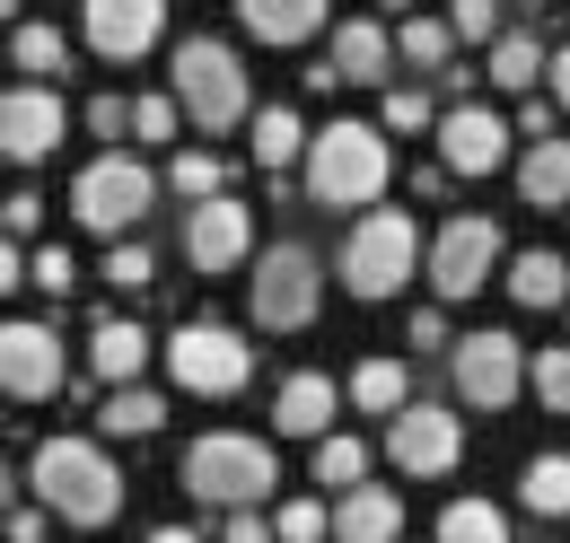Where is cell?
<instances>
[{
  "label": "cell",
  "mask_w": 570,
  "mask_h": 543,
  "mask_svg": "<svg viewBox=\"0 0 570 543\" xmlns=\"http://www.w3.org/2000/svg\"><path fill=\"white\" fill-rule=\"evenodd\" d=\"M27 482L62 526H115L124 517V474H115V456L97 438H45L27 456Z\"/></svg>",
  "instance_id": "1"
},
{
  "label": "cell",
  "mask_w": 570,
  "mask_h": 543,
  "mask_svg": "<svg viewBox=\"0 0 570 543\" xmlns=\"http://www.w3.org/2000/svg\"><path fill=\"white\" fill-rule=\"evenodd\" d=\"M307 203L325 210H360L386 194V176H395V158H386V140L377 124H325V132H307Z\"/></svg>",
  "instance_id": "2"
},
{
  "label": "cell",
  "mask_w": 570,
  "mask_h": 543,
  "mask_svg": "<svg viewBox=\"0 0 570 543\" xmlns=\"http://www.w3.org/2000/svg\"><path fill=\"white\" fill-rule=\"evenodd\" d=\"M273 482H282L273 447H264V438H246V430H212V438H194V447H185V491H194V500H212V509H255Z\"/></svg>",
  "instance_id": "3"
},
{
  "label": "cell",
  "mask_w": 570,
  "mask_h": 543,
  "mask_svg": "<svg viewBox=\"0 0 570 543\" xmlns=\"http://www.w3.org/2000/svg\"><path fill=\"white\" fill-rule=\"evenodd\" d=\"M167 97H176V115H194L203 132H237L246 106H255V97H246V62H237L228 45H212V36H185V45H176V88H167Z\"/></svg>",
  "instance_id": "4"
},
{
  "label": "cell",
  "mask_w": 570,
  "mask_h": 543,
  "mask_svg": "<svg viewBox=\"0 0 570 543\" xmlns=\"http://www.w3.org/2000/svg\"><path fill=\"white\" fill-rule=\"evenodd\" d=\"M149 194H158V176H149L141 158H132V149H106V158H88V167L71 176V219H79V228H97V237L115 246V237L141 228Z\"/></svg>",
  "instance_id": "5"
},
{
  "label": "cell",
  "mask_w": 570,
  "mask_h": 543,
  "mask_svg": "<svg viewBox=\"0 0 570 543\" xmlns=\"http://www.w3.org/2000/svg\"><path fill=\"white\" fill-rule=\"evenodd\" d=\"M422 272V228L404 210H360L352 246H343V289L352 298H395Z\"/></svg>",
  "instance_id": "6"
},
{
  "label": "cell",
  "mask_w": 570,
  "mask_h": 543,
  "mask_svg": "<svg viewBox=\"0 0 570 543\" xmlns=\"http://www.w3.org/2000/svg\"><path fill=\"white\" fill-rule=\"evenodd\" d=\"M316 298H325V264L282 237V246H264L255 255V280H246V307H255V325L264 334H298V325H316Z\"/></svg>",
  "instance_id": "7"
},
{
  "label": "cell",
  "mask_w": 570,
  "mask_h": 543,
  "mask_svg": "<svg viewBox=\"0 0 570 543\" xmlns=\"http://www.w3.org/2000/svg\"><path fill=\"white\" fill-rule=\"evenodd\" d=\"M422 272H430L439 298H474V289H492V272H500V219H483V210L448 219V228L422 246Z\"/></svg>",
  "instance_id": "8"
},
{
  "label": "cell",
  "mask_w": 570,
  "mask_h": 543,
  "mask_svg": "<svg viewBox=\"0 0 570 543\" xmlns=\"http://www.w3.org/2000/svg\"><path fill=\"white\" fill-rule=\"evenodd\" d=\"M167 377H176L185 395H237V386L255 377V342H237L228 325H176Z\"/></svg>",
  "instance_id": "9"
},
{
  "label": "cell",
  "mask_w": 570,
  "mask_h": 543,
  "mask_svg": "<svg viewBox=\"0 0 570 543\" xmlns=\"http://www.w3.org/2000/svg\"><path fill=\"white\" fill-rule=\"evenodd\" d=\"M386 456H395V474H413V482L456 474V465H465V421H456L448 404H404V412H386Z\"/></svg>",
  "instance_id": "10"
},
{
  "label": "cell",
  "mask_w": 570,
  "mask_h": 543,
  "mask_svg": "<svg viewBox=\"0 0 570 543\" xmlns=\"http://www.w3.org/2000/svg\"><path fill=\"white\" fill-rule=\"evenodd\" d=\"M448 368H456V404L465 412H509L527 395V351H518V334H465L448 351Z\"/></svg>",
  "instance_id": "11"
},
{
  "label": "cell",
  "mask_w": 570,
  "mask_h": 543,
  "mask_svg": "<svg viewBox=\"0 0 570 543\" xmlns=\"http://www.w3.org/2000/svg\"><path fill=\"white\" fill-rule=\"evenodd\" d=\"M45 395H62V334L9 316L0 325V404H45Z\"/></svg>",
  "instance_id": "12"
},
{
  "label": "cell",
  "mask_w": 570,
  "mask_h": 543,
  "mask_svg": "<svg viewBox=\"0 0 570 543\" xmlns=\"http://www.w3.org/2000/svg\"><path fill=\"white\" fill-rule=\"evenodd\" d=\"M62 140H71V106H62L45 79H27V88H9V97H0V158L36 167V158H53Z\"/></svg>",
  "instance_id": "13"
},
{
  "label": "cell",
  "mask_w": 570,
  "mask_h": 543,
  "mask_svg": "<svg viewBox=\"0 0 570 543\" xmlns=\"http://www.w3.org/2000/svg\"><path fill=\"white\" fill-rule=\"evenodd\" d=\"M255 255V210L228 203V194H203L185 210V264L194 272H237Z\"/></svg>",
  "instance_id": "14"
},
{
  "label": "cell",
  "mask_w": 570,
  "mask_h": 543,
  "mask_svg": "<svg viewBox=\"0 0 570 543\" xmlns=\"http://www.w3.org/2000/svg\"><path fill=\"white\" fill-rule=\"evenodd\" d=\"M167 27V0H79V36L97 62H141Z\"/></svg>",
  "instance_id": "15"
},
{
  "label": "cell",
  "mask_w": 570,
  "mask_h": 543,
  "mask_svg": "<svg viewBox=\"0 0 570 543\" xmlns=\"http://www.w3.org/2000/svg\"><path fill=\"white\" fill-rule=\"evenodd\" d=\"M439 158H448V176H492L509 158V124L492 106H448L439 115Z\"/></svg>",
  "instance_id": "16"
},
{
  "label": "cell",
  "mask_w": 570,
  "mask_h": 543,
  "mask_svg": "<svg viewBox=\"0 0 570 543\" xmlns=\"http://www.w3.org/2000/svg\"><path fill=\"white\" fill-rule=\"evenodd\" d=\"M325 535H334V543H395V535H404V500H395L386 482H352V491L334 500Z\"/></svg>",
  "instance_id": "17"
},
{
  "label": "cell",
  "mask_w": 570,
  "mask_h": 543,
  "mask_svg": "<svg viewBox=\"0 0 570 543\" xmlns=\"http://www.w3.org/2000/svg\"><path fill=\"white\" fill-rule=\"evenodd\" d=\"M334 377L325 368H298V377H282V395H273V430L282 438H325V421H334Z\"/></svg>",
  "instance_id": "18"
},
{
  "label": "cell",
  "mask_w": 570,
  "mask_h": 543,
  "mask_svg": "<svg viewBox=\"0 0 570 543\" xmlns=\"http://www.w3.org/2000/svg\"><path fill=\"white\" fill-rule=\"evenodd\" d=\"M518 203L570 210V140H562V132H544L527 158H518Z\"/></svg>",
  "instance_id": "19"
},
{
  "label": "cell",
  "mask_w": 570,
  "mask_h": 543,
  "mask_svg": "<svg viewBox=\"0 0 570 543\" xmlns=\"http://www.w3.org/2000/svg\"><path fill=\"white\" fill-rule=\"evenodd\" d=\"M149 359V334L132 325V316H97V334H88V368L106 377V386H132Z\"/></svg>",
  "instance_id": "20"
},
{
  "label": "cell",
  "mask_w": 570,
  "mask_h": 543,
  "mask_svg": "<svg viewBox=\"0 0 570 543\" xmlns=\"http://www.w3.org/2000/svg\"><path fill=\"white\" fill-rule=\"evenodd\" d=\"M237 18H246V36H264V45H307V36L325 27V0H237Z\"/></svg>",
  "instance_id": "21"
},
{
  "label": "cell",
  "mask_w": 570,
  "mask_h": 543,
  "mask_svg": "<svg viewBox=\"0 0 570 543\" xmlns=\"http://www.w3.org/2000/svg\"><path fill=\"white\" fill-rule=\"evenodd\" d=\"M509 298H518V307H562V298H570V264H562V255H544V246L509 255Z\"/></svg>",
  "instance_id": "22"
},
{
  "label": "cell",
  "mask_w": 570,
  "mask_h": 543,
  "mask_svg": "<svg viewBox=\"0 0 570 543\" xmlns=\"http://www.w3.org/2000/svg\"><path fill=\"white\" fill-rule=\"evenodd\" d=\"M386 62H395V45H386V27L377 18H360V27H343L334 36V79H386Z\"/></svg>",
  "instance_id": "23"
},
{
  "label": "cell",
  "mask_w": 570,
  "mask_h": 543,
  "mask_svg": "<svg viewBox=\"0 0 570 543\" xmlns=\"http://www.w3.org/2000/svg\"><path fill=\"white\" fill-rule=\"evenodd\" d=\"M158 421H167V395H149L141 377H132V386H115L106 412H97V430H106V438H149Z\"/></svg>",
  "instance_id": "24"
},
{
  "label": "cell",
  "mask_w": 570,
  "mask_h": 543,
  "mask_svg": "<svg viewBox=\"0 0 570 543\" xmlns=\"http://www.w3.org/2000/svg\"><path fill=\"white\" fill-rule=\"evenodd\" d=\"M352 404H360V412H377V421H386V412H404V404H413V377H404V359H360V368H352Z\"/></svg>",
  "instance_id": "25"
},
{
  "label": "cell",
  "mask_w": 570,
  "mask_h": 543,
  "mask_svg": "<svg viewBox=\"0 0 570 543\" xmlns=\"http://www.w3.org/2000/svg\"><path fill=\"white\" fill-rule=\"evenodd\" d=\"M9 62L27 70V79H45V88H53V79L71 70V45H62L53 27H36V18H18V36H9Z\"/></svg>",
  "instance_id": "26"
},
{
  "label": "cell",
  "mask_w": 570,
  "mask_h": 543,
  "mask_svg": "<svg viewBox=\"0 0 570 543\" xmlns=\"http://www.w3.org/2000/svg\"><path fill=\"white\" fill-rule=\"evenodd\" d=\"M439 543H509V517L492 500H448L439 509Z\"/></svg>",
  "instance_id": "27"
},
{
  "label": "cell",
  "mask_w": 570,
  "mask_h": 543,
  "mask_svg": "<svg viewBox=\"0 0 570 543\" xmlns=\"http://www.w3.org/2000/svg\"><path fill=\"white\" fill-rule=\"evenodd\" d=\"M518 500H527L535 517H570V456H535V465L518 474Z\"/></svg>",
  "instance_id": "28"
},
{
  "label": "cell",
  "mask_w": 570,
  "mask_h": 543,
  "mask_svg": "<svg viewBox=\"0 0 570 543\" xmlns=\"http://www.w3.org/2000/svg\"><path fill=\"white\" fill-rule=\"evenodd\" d=\"M298 149H307V124H298L289 106H264V115H255V158H264V167H298Z\"/></svg>",
  "instance_id": "29"
},
{
  "label": "cell",
  "mask_w": 570,
  "mask_h": 543,
  "mask_svg": "<svg viewBox=\"0 0 570 543\" xmlns=\"http://www.w3.org/2000/svg\"><path fill=\"white\" fill-rule=\"evenodd\" d=\"M500 79V88H518V97H527V88H535V70H544V45H535V36H492V62H483Z\"/></svg>",
  "instance_id": "30"
},
{
  "label": "cell",
  "mask_w": 570,
  "mask_h": 543,
  "mask_svg": "<svg viewBox=\"0 0 570 543\" xmlns=\"http://www.w3.org/2000/svg\"><path fill=\"white\" fill-rule=\"evenodd\" d=\"M404 62H422V70H448V53H456V36H448V18H404V36H386Z\"/></svg>",
  "instance_id": "31"
},
{
  "label": "cell",
  "mask_w": 570,
  "mask_h": 543,
  "mask_svg": "<svg viewBox=\"0 0 570 543\" xmlns=\"http://www.w3.org/2000/svg\"><path fill=\"white\" fill-rule=\"evenodd\" d=\"M360 474H368V447H360V438H334V430H325V438H316V482L352 491Z\"/></svg>",
  "instance_id": "32"
},
{
  "label": "cell",
  "mask_w": 570,
  "mask_h": 543,
  "mask_svg": "<svg viewBox=\"0 0 570 543\" xmlns=\"http://www.w3.org/2000/svg\"><path fill=\"white\" fill-rule=\"evenodd\" d=\"M167 194H176V203H203V194H219V158H212V149H176Z\"/></svg>",
  "instance_id": "33"
},
{
  "label": "cell",
  "mask_w": 570,
  "mask_h": 543,
  "mask_svg": "<svg viewBox=\"0 0 570 543\" xmlns=\"http://www.w3.org/2000/svg\"><path fill=\"white\" fill-rule=\"evenodd\" d=\"M527 386H535V404H544V412H570V342H562V351H535Z\"/></svg>",
  "instance_id": "34"
},
{
  "label": "cell",
  "mask_w": 570,
  "mask_h": 543,
  "mask_svg": "<svg viewBox=\"0 0 570 543\" xmlns=\"http://www.w3.org/2000/svg\"><path fill=\"white\" fill-rule=\"evenodd\" d=\"M448 36H456V45H492L500 36V0H448Z\"/></svg>",
  "instance_id": "35"
},
{
  "label": "cell",
  "mask_w": 570,
  "mask_h": 543,
  "mask_svg": "<svg viewBox=\"0 0 570 543\" xmlns=\"http://www.w3.org/2000/svg\"><path fill=\"white\" fill-rule=\"evenodd\" d=\"M176 124H185L176 97H141V106H124V132H132V140H176Z\"/></svg>",
  "instance_id": "36"
},
{
  "label": "cell",
  "mask_w": 570,
  "mask_h": 543,
  "mask_svg": "<svg viewBox=\"0 0 570 543\" xmlns=\"http://www.w3.org/2000/svg\"><path fill=\"white\" fill-rule=\"evenodd\" d=\"M273 543H325V500H282Z\"/></svg>",
  "instance_id": "37"
},
{
  "label": "cell",
  "mask_w": 570,
  "mask_h": 543,
  "mask_svg": "<svg viewBox=\"0 0 570 543\" xmlns=\"http://www.w3.org/2000/svg\"><path fill=\"white\" fill-rule=\"evenodd\" d=\"M106 280H115V289H149V280H158L149 246H132V237H124V246H106Z\"/></svg>",
  "instance_id": "38"
},
{
  "label": "cell",
  "mask_w": 570,
  "mask_h": 543,
  "mask_svg": "<svg viewBox=\"0 0 570 543\" xmlns=\"http://www.w3.org/2000/svg\"><path fill=\"white\" fill-rule=\"evenodd\" d=\"M27 280H36L45 298H62V289H71V280H79V264H71V255H62V246H36V255H27Z\"/></svg>",
  "instance_id": "39"
},
{
  "label": "cell",
  "mask_w": 570,
  "mask_h": 543,
  "mask_svg": "<svg viewBox=\"0 0 570 543\" xmlns=\"http://www.w3.org/2000/svg\"><path fill=\"white\" fill-rule=\"evenodd\" d=\"M422 124H430L422 88H386V132H422Z\"/></svg>",
  "instance_id": "40"
},
{
  "label": "cell",
  "mask_w": 570,
  "mask_h": 543,
  "mask_svg": "<svg viewBox=\"0 0 570 543\" xmlns=\"http://www.w3.org/2000/svg\"><path fill=\"white\" fill-rule=\"evenodd\" d=\"M36 228H45V203H36V194H9V203H0V237H36Z\"/></svg>",
  "instance_id": "41"
},
{
  "label": "cell",
  "mask_w": 570,
  "mask_h": 543,
  "mask_svg": "<svg viewBox=\"0 0 570 543\" xmlns=\"http://www.w3.org/2000/svg\"><path fill=\"white\" fill-rule=\"evenodd\" d=\"M219 543H273V517H255V509H228Z\"/></svg>",
  "instance_id": "42"
},
{
  "label": "cell",
  "mask_w": 570,
  "mask_h": 543,
  "mask_svg": "<svg viewBox=\"0 0 570 543\" xmlns=\"http://www.w3.org/2000/svg\"><path fill=\"white\" fill-rule=\"evenodd\" d=\"M79 124H88V132H124V97H88V115H79Z\"/></svg>",
  "instance_id": "43"
},
{
  "label": "cell",
  "mask_w": 570,
  "mask_h": 543,
  "mask_svg": "<svg viewBox=\"0 0 570 543\" xmlns=\"http://www.w3.org/2000/svg\"><path fill=\"white\" fill-rule=\"evenodd\" d=\"M509 132H527V140H544V132H553V106H544V97H535V88H527V115H518V124H509Z\"/></svg>",
  "instance_id": "44"
},
{
  "label": "cell",
  "mask_w": 570,
  "mask_h": 543,
  "mask_svg": "<svg viewBox=\"0 0 570 543\" xmlns=\"http://www.w3.org/2000/svg\"><path fill=\"white\" fill-rule=\"evenodd\" d=\"M9 517V543H45V509H0Z\"/></svg>",
  "instance_id": "45"
},
{
  "label": "cell",
  "mask_w": 570,
  "mask_h": 543,
  "mask_svg": "<svg viewBox=\"0 0 570 543\" xmlns=\"http://www.w3.org/2000/svg\"><path fill=\"white\" fill-rule=\"evenodd\" d=\"M544 70H553V115H570V45H562V53H544Z\"/></svg>",
  "instance_id": "46"
},
{
  "label": "cell",
  "mask_w": 570,
  "mask_h": 543,
  "mask_svg": "<svg viewBox=\"0 0 570 543\" xmlns=\"http://www.w3.org/2000/svg\"><path fill=\"white\" fill-rule=\"evenodd\" d=\"M413 342H422V351H439V342H448V316H439V307H422V316H413Z\"/></svg>",
  "instance_id": "47"
},
{
  "label": "cell",
  "mask_w": 570,
  "mask_h": 543,
  "mask_svg": "<svg viewBox=\"0 0 570 543\" xmlns=\"http://www.w3.org/2000/svg\"><path fill=\"white\" fill-rule=\"evenodd\" d=\"M18 280H27V264H18V237H0V298H9Z\"/></svg>",
  "instance_id": "48"
},
{
  "label": "cell",
  "mask_w": 570,
  "mask_h": 543,
  "mask_svg": "<svg viewBox=\"0 0 570 543\" xmlns=\"http://www.w3.org/2000/svg\"><path fill=\"white\" fill-rule=\"evenodd\" d=\"M149 543H203V535H194V526H158Z\"/></svg>",
  "instance_id": "49"
},
{
  "label": "cell",
  "mask_w": 570,
  "mask_h": 543,
  "mask_svg": "<svg viewBox=\"0 0 570 543\" xmlns=\"http://www.w3.org/2000/svg\"><path fill=\"white\" fill-rule=\"evenodd\" d=\"M9 500H18V474H9V456H0V509H9Z\"/></svg>",
  "instance_id": "50"
},
{
  "label": "cell",
  "mask_w": 570,
  "mask_h": 543,
  "mask_svg": "<svg viewBox=\"0 0 570 543\" xmlns=\"http://www.w3.org/2000/svg\"><path fill=\"white\" fill-rule=\"evenodd\" d=\"M386 9H413V0H386Z\"/></svg>",
  "instance_id": "51"
},
{
  "label": "cell",
  "mask_w": 570,
  "mask_h": 543,
  "mask_svg": "<svg viewBox=\"0 0 570 543\" xmlns=\"http://www.w3.org/2000/svg\"><path fill=\"white\" fill-rule=\"evenodd\" d=\"M527 9H544V0H527Z\"/></svg>",
  "instance_id": "52"
},
{
  "label": "cell",
  "mask_w": 570,
  "mask_h": 543,
  "mask_svg": "<svg viewBox=\"0 0 570 543\" xmlns=\"http://www.w3.org/2000/svg\"><path fill=\"white\" fill-rule=\"evenodd\" d=\"M0 421H9V412H0Z\"/></svg>",
  "instance_id": "53"
},
{
  "label": "cell",
  "mask_w": 570,
  "mask_h": 543,
  "mask_svg": "<svg viewBox=\"0 0 570 543\" xmlns=\"http://www.w3.org/2000/svg\"><path fill=\"white\" fill-rule=\"evenodd\" d=\"M562 307H570V298H562Z\"/></svg>",
  "instance_id": "54"
}]
</instances>
